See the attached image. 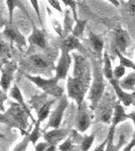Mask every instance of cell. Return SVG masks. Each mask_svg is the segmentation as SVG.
<instances>
[{"instance_id": "11", "label": "cell", "mask_w": 135, "mask_h": 151, "mask_svg": "<svg viewBox=\"0 0 135 151\" xmlns=\"http://www.w3.org/2000/svg\"><path fill=\"white\" fill-rule=\"evenodd\" d=\"M130 43V38L128 32L121 27L114 29L113 32V48L124 53L127 50Z\"/></svg>"}, {"instance_id": "37", "label": "cell", "mask_w": 135, "mask_h": 151, "mask_svg": "<svg viewBox=\"0 0 135 151\" xmlns=\"http://www.w3.org/2000/svg\"><path fill=\"white\" fill-rule=\"evenodd\" d=\"M7 100V95L6 92H4L3 90L0 88V112H5V108H4V102Z\"/></svg>"}, {"instance_id": "26", "label": "cell", "mask_w": 135, "mask_h": 151, "mask_svg": "<svg viewBox=\"0 0 135 151\" xmlns=\"http://www.w3.org/2000/svg\"><path fill=\"white\" fill-rule=\"evenodd\" d=\"M53 102H55V100H51V101H48L43 107H41L40 110L38 111V119L40 121V122H43V121L45 120L46 117L48 116V114H50V111H51V105H53Z\"/></svg>"}, {"instance_id": "34", "label": "cell", "mask_w": 135, "mask_h": 151, "mask_svg": "<svg viewBox=\"0 0 135 151\" xmlns=\"http://www.w3.org/2000/svg\"><path fill=\"white\" fill-rule=\"evenodd\" d=\"M40 121L38 120L35 123V127L32 130V132H30V142L33 143V144H35V142L38 140V138H40Z\"/></svg>"}, {"instance_id": "41", "label": "cell", "mask_w": 135, "mask_h": 151, "mask_svg": "<svg viewBox=\"0 0 135 151\" xmlns=\"http://www.w3.org/2000/svg\"><path fill=\"white\" fill-rule=\"evenodd\" d=\"M133 147H135V139H133V138H132V140L130 141L129 144L125 146L124 149L122 150V151H131V150H132V148H133Z\"/></svg>"}, {"instance_id": "10", "label": "cell", "mask_w": 135, "mask_h": 151, "mask_svg": "<svg viewBox=\"0 0 135 151\" xmlns=\"http://www.w3.org/2000/svg\"><path fill=\"white\" fill-rule=\"evenodd\" d=\"M17 69V64L15 62L5 60L3 62V65L1 68V80H0V87L4 92H7L13 80V75Z\"/></svg>"}, {"instance_id": "3", "label": "cell", "mask_w": 135, "mask_h": 151, "mask_svg": "<svg viewBox=\"0 0 135 151\" xmlns=\"http://www.w3.org/2000/svg\"><path fill=\"white\" fill-rule=\"evenodd\" d=\"M28 117L30 116L20 105L11 102L8 110L0 115V122L6 124L9 127H15L24 130L28 126Z\"/></svg>"}, {"instance_id": "8", "label": "cell", "mask_w": 135, "mask_h": 151, "mask_svg": "<svg viewBox=\"0 0 135 151\" xmlns=\"http://www.w3.org/2000/svg\"><path fill=\"white\" fill-rule=\"evenodd\" d=\"M3 36L10 41L11 43H15L16 47L20 50H23L26 47V40L21 35L18 27L12 22L7 23L3 30Z\"/></svg>"}, {"instance_id": "17", "label": "cell", "mask_w": 135, "mask_h": 151, "mask_svg": "<svg viewBox=\"0 0 135 151\" xmlns=\"http://www.w3.org/2000/svg\"><path fill=\"white\" fill-rule=\"evenodd\" d=\"M86 42H87L91 52L97 55L98 58H101L102 52H103V50H104V41H103L101 36L95 35V33H93V32H90L89 38L86 40Z\"/></svg>"}, {"instance_id": "47", "label": "cell", "mask_w": 135, "mask_h": 151, "mask_svg": "<svg viewBox=\"0 0 135 151\" xmlns=\"http://www.w3.org/2000/svg\"><path fill=\"white\" fill-rule=\"evenodd\" d=\"M132 95H133V97H134V99H135V92H134V93L132 94Z\"/></svg>"}, {"instance_id": "33", "label": "cell", "mask_w": 135, "mask_h": 151, "mask_svg": "<svg viewBox=\"0 0 135 151\" xmlns=\"http://www.w3.org/2000/svg\"><path fill=\"white\" fill-rule=\"evenodd\" d=\"M63 3L67 7H70L72 13L74 15V19L78 21V15H77V1L76 0H62Z\"/></svg>"}, {"instance_id": "20", "label": "cell", "mask_w": 135, "mask_h": 151, "mask_svg": "<svg viewBox=\"0 0 135 151\" xmlns=\"http://www.w3.org/2000/svg\"><path fill=\"white\" fill-rule=\"evenodd\" d=\"M6 4H7V9H8V15H9V22H12V18H13V11L16 7H18L21 11H23L24 13L28 16V12L26 10V8L24 7L22 4V2L20 0H6Z\"/></svg>"}, {"instance_id": "49", "label": "cell", "mask_w": 135, "mask_h": 151, "mask_svg": "<svg viewBox=\"0 0 135 151\" xmlns=\"http://www.w3.org/2000/svg\"><path fill=\"white\" fill-rule=\"evenodd\" d=\"M133 139H135V134H134V136H133Z\"/></svg>"}, {"instance_id": "9", "label": "cell", "mask_w": 135, "mask_h": 151, "mask_svg": "<svg viewBox=\"0 0 135 151\" xmlns=\"http://www.w3.org/2000/svg\"><path fill=\"white\" fill-rule=\"evenodd\" d=\"M71 64H72V58H71L70 52L65 48H61V57L56 67L55 78L56 80L60 81V80H65L67 78Z\"/></svg>"}, {"instance_id": "45", "label": "cell", "mask_w": 135, "mask_h": 151, "mask_svg": "<svg viewBox=\"0 0 135 151\" xmlns=\"http://www.w3.org/2000/svg\"><path fill=\"white\" fill-rule=\"evenodd\" d=\"M56 145H48V147L46 148L45 151H56Z\"/></svg>"}, {"instance_id": "43", "label": "cell", "mask_w": 135, "mask_h": 151, "mask_svg": "<svg viewBox=\"0 0 135 151\" xmlns=\"http://www.w3.org/2000/svg\"><path fill=\"white\" fill-rule=\"evenodd\" d=\"M107 1H109L110 3H112L114 6L116 7H119L120 6V2L118 1V0H107Z\"/></svg>"}, {"instance_id": "24", "label": "cell", "mask_w": 135, "mask_h": 151, "mask_svg": "<svg viewBox=\"0 0 135 151\" xmlns=\"http://www.w3.org/2000/svg\"><path fill=\"white\" fill-rule=\"evenodd\" d=\"M11 58V45L7 41L2 38L0 35V58L3 60V62L8 60Z\"/></svg>"}, {"instance_id": "14", "label": "cell", "mask_w": 135, "mask_h": 151, "mask_svg": "<svg viewBox=\"0 0 135 151\" xmlns=\"http://www.w3.org/2000/svg\"><path fill=\"white\" fill-rule=\"evenodd\" d=\"M70 134V129L67 128H55L53 130L45 132L43 134L45 142L50 145H58L61 141H63Z\"/></svg>"}, {"instance_id": "5", "label": "cell", "mask_w": 135, "mask_h": 151, "mask_svg": "<svg viewBox=\"0 0 135 151\" xmlns=\"http://www.w3.org/2000/svg\"><path fill=\"white\" fill-rule=\"evenodd\" d=\"M24 76L27 78L29 81L34 83L38 88H40L45 93V95H50V96H53L55 98L63 97L64 90L62 87L58 86V80H56V78L43 79L40 76H31L28 74H24Z\"/></svg>"}, {"instance_id": "30", "label": "cell", "mask_w": 135, "mask_h": 151, "mask_svg": "<svg viewBox=\"0 0 135 151\" xmlns=\"http://www.w3.org/2000/svg\"><path fill=\"white\" fill-rule=\"evenodd\" d=\"M95 140V134H91L90 136H86V137H83L82 140L80 142V147L82 151H89V149L92 146L93 142Z\"/></svg>"}, {"instance_id": "39", "label": "cell", "mask_w": 135, "mask_h": 151, "mask_svg": "<svg viewBox=\"0 0 135 151\" xmlns=\"http://www.w3.org/2000/svg\"><path fill=\"white\" fill-rule=\"evenodd\" d=\"M31 3V5H32V7L34 8V10H35L36 12V15H38V18L40 19V23H41V17H40V7H38V0H29Z\"/></svg>"}, {"instance_id": "44", "label": "cell", "mask_w": 135, "mask_h": 151, "mask_svg": "<svg viewBox=\"0 0 135 151\" xmlns=\"http://www.w3.org/2000/svg\"><path fill=\"white\" fill-rule=\"evenodd\" d=\"M128 117H129V119H131V120L133 121V123L135 124V112H131V113H129Z\"/></svg>"}, {"instance_id": "7", "label": "cell", "mask_w": 135, "mask_h": 151, "mask_svg": "<svg viewBox=\"0 0 135 151\" xmlns=\"http://www.w3.org/2000/svg\"><path fill=\"white\" fill-rule=\"evenodd\" d=\"M74 72L73 77L84 80H91V68L88 58L80 52H73Z\"/></svg>"}, {"instance_id": "50", "label": "cell", "mask_w": 135, "mask_h": 151, "mask_svg": "<svg viewBox=\"0 0 135 151\" xmlns=\"http://www.w3.org/2000/svg\"><path fill=\"white\" fill-rule=\"evenodd\" d=\"M76 1H80V0H76Z\"/></svg>"}, {"instance_id": "23", "label": "cell", "mask_w": 135, "mask_h": 151, "mask_svg": "<svg viewBox=\"0 0 135 151\" xmlns=\"http://www.w3.org/2000/svg\"><path fill=\"white\" fill-rule=\"evenodd\" d=\"M10 97H12L14 100H16V102L20 105L21 107L25 110L26 112L28 113V115L31 117V114H30V111H29V108L27 107V105L24 103V100L22 98V95L20 93V90H19V88L16 86V85H13V87H12L11 91H10Z\"/></svg>"}, {"instance_id": "19", "label": "cell", "mask_w": 135, "mask_h": 151, "mask_svg": "<svg viewBox=\"0 0 135 151\" xmlns=\"http://www.w3.org/2000/svg\"><path fill=\"white\" fill-rule=\"evenodd\" d=\"M129 119L128 114L125 113L124 108L119 102H116L115 104V108H114V112H113V118H112V123L111 126L113 127H116L118 124L124 122L125 120Z\"/></svg>"}, {"instance_id": "25", "label": "cell", "mask_w": 135, "mask_h": 151, "mask_svg": "<svg viewBox=\"0 0 135 151\" xmlns=\"http://www.w3.org/2000/svg\"><path fill=\"white\" fill-rule=\"evenodd\" d=\"M73 23L74 19L71 16V11L67 9L65 12V19H64V31H63V37H67L70 35V32L73 31Z\"/></svg>"}, {"instance_id": "22", "label": "cell", "mask_w": 135, "mask_h": 151, "mask_svg": "<svg viewBox=\"0 0 135 151\" xmlns=\"http://www.w3.org/2000/svg\"><path fill=\"white\" fill-rule=\"evenodd\" d=\"M120 87L124 90V91H132L135 88V72L130 73L128 76L122 80L118 81Z\"/></svg>"}, {"instance_id": "2", "label": "cell", "mask_w": 135, "mask_h": 151, "mask_svg": "<svg viewBox=\"0 0 135 151\" xmlns=\"http://www.w3.org/2000/svg\"><path fill=\"white\" fill-rule=\"evenodd\" d=\"M93 82L91 83L89 91V100L91 102V109L95 111L99 102L101 101L105 94V85L104 74L103 69L100 65L99 60H93Z\"/></svg>"}, {"instance_id": "13", "label": "cell", "mask_w": 135, "mask_h": 151, "mask_svg": "<svg viewBox=\"0 0 135 151\" xmlns=\"http://www.w3.org/2000/svg\"><path fill=\"white\" fill-rule=\"evenodd\" d=\"M91 125V117L87 109V105L84 102L78 107L77 116H76V128L80 132H85Z\"/></svg>"}, {"instance_id": "18", "label": "cell", "mask_w": 135, "mask_h": 151, "mask_svg": "<svg viewBox=\"0 0 135 151\" xmlns=\"http://www.w3.org/2000/svg\"><path fill=\"white\" fill-rule=\"evenodd\" d=\"M110 84H111V86L113 88V90H114L115 94H116L117 98H118L120 102L123 103L124 106L128 107L133 103V100H134L133 95L127 93L126 91H124V90L120 87V85L117 80L114 79V80H112V81H110Z\"/></svg>"}, {"instance_id": "48", "label": "cell", "mask_w": 135, "mask_h": 151, "mask_svg": "<svg viewBox=\"0 0 135 151\" xmlns=\"http://www.w3.org/2000/svg\"><path fill=\"white\" fill-rule=\"evenodd\" d=\"M0 137H3V135H2V134H1V133H0Z\"/></svg>"}, {"instance_id": "1", "label": "cell", "mask_w": 135, "mask_h": 151, "mask_svg": "<svg viewBox=\"0 0 135 151\" xmlns=\"http://www.w3.org/2000/svg\"><path fill=\"white\" fill-rule=\"evenodd\" d=\"M56 57V55H51L48 52L33 53L22 58L19 65L21 69L25 70V72H28L29 74L48 76L51 75V70H56L55 64H53Z\"/></svg>"}, {"instance_id": "40", "label": "cell", "mask_w": 135, "mask_h": 151, "mask_svg": "<svg viewBox=\"0 0 135 151\" xmlns=\"http://www.w3.org/2000/svg\"><path fill=\"white\" fill-rule=\"evenodd\" d=\"M48 142H40L35 146V151H45L46 148L48 147Z\"/></svg>"}, {"instance_id": "31", "label": "cell", "mask_w": 135, "mask_h": 151, "mask_svg": "<svg viewBox=\"0 0 135 151\" xmlns=\"http://www.w3.org/2000/svg\"><path fill=\"white\" fill-rule=\"evenodd\" d=\"M115 128L116 127H113V126H111V128H110L109 134H108V137H107V145H106V148H105V151H116L114 143H113Z\"/></svg>"}, {"instance_id": "29", "label": "cell", "mask_w": 135, "mask_h": 151, "mask_svg": "<svg viewBox=\"0 0 135 151\" xmlns=\"http://www.w3.org/2000/svg\"><path fill=\"white\" fill-rule=\"evenodd\" d=\"M114 52L116 53V55H117V57H118V58H119L120 65H123L124 68H129V69L134 70V72H135V64H134L133 62H132V60H130L129 58H127L126 57H124L123 53L120 52L119 50H114Z\"/></svg>"}, {"instance_id": "35", "label": "cell", "mask_w": 135, "mask_h": 151, "mask_svg": "<svg viewBox=\"0 0 135 151\" xmlns=\"http://www.w3.org/2000/svg\"><path fill=\"white\" fill-rule=\"evenodd\" d=\"M125 72H126V68H124L123 65H117L114 70H113V75H114V79L119 81L122 77L125 75Z\"/></svg>"}, {"instance_id": "42", "label": "cell", "mask_w": 135, "mask_h": 151, "mask_svg": "<svg viewBox=\"0 0 135 151\" xmlns=\"http://www.w3.org/2000/svg\"><path fill=\"white\" fill-rule=\"evenodd\" d=\"M106 145H107V138H106V140L104 141V142L102 143L100 146H98L97 148L94 150V151H105V148H106Z\"/></svg>"}, {"instance_id": "21", "label": "cell", "mask_w": 135, "mask_h": 151, "mask_svg": "<svg viewBox=\"0 0 135 151\" xmlns=\"http://www.w3.org/2000/svg\"><path fill=\"white\" fill-rule=\"evenodd\" d=\"M103 63H104V65H103V74H104V77L106 78L109 82L114 80L111 60H110V57L106 50L103 53Z\"/></svg>"}, {"instance_id": "16", "label": "cell", "mask_w": 135, "mask_h": 151, "mask_svg": "<svg viewBox=\"0 0 135 151\" xmlns=\"http://www.w3.org/2000/svg\"><path fill=\"white\" fill-rule=\"evenodd\" d=\"M28 42L32 47H36L41 50H46L48 43H46V37L43 29H40L33 25V29L31 35L27 38Z\"/></svg>"}, {"instance_id": "6", "label": "cell", "mask_w": 135, "mask_h": 151, "mask_svg": "<svg viewBox=\"0 0 135 151\" xmlns=\"http://www.w3.org/2000/svg\"><path fill=\"white\" fill-rule=\"evenodd\" d=\"M115 104L113 97L109 92L104 94L101 101L99 102L97 108L95 109L96 111V118L97 121L99 122H103L105 124L112 123L113 118V112H114Z\"/></svg>"}, {"instance_id": "32", "label": "cell", "mask_w": 135, "mask_h": 151, "mask_svg": "<svg viewBox=\"0 0 135 151\" xmlns=\"http://www.w3.org/2000/svg\"><path fill=\"white\" fill-rule=\"evenodd\" d=\"M29 142H30V133H26L22 141L19 142L18 144L15 146L13 151H25L29 144Z\"/></svg>"}, {"instance_id": "38", "label": "cell", "mask_w": 135, "mask_h": 151, "mask_svg": "<svg viewBox=\"0 0 135 151\" xmlns=\"http://www.w3.org/2000/svg\"><path fill=\"white\" fill-rule=\"evenodd\" d=\"M48 3H50V5L53 7V8H55L56 10H58V12H62L63 9L62 7H61V4H60V1L58 0H48Z\"/></svg>"}, {"instance_id": "36", "label": "cell", "mask_w": 135, "mask_h": 151, "mask_svg": "<svg viewBox=\"0 0 135 151\" xmlns=\"http://www.w3.org/2000/svg\"><path fill=\"white\" fill-rule=\"evenodd\" d=\"M125 9H126L127 13H128L132 18L135 19V0H129L126 3Z\"/></svg>"}, {"instance_id": "15", "label": "cell", "mask_w": 135, "mask_h": 151, "mask_svg": "<svg viewBox=\"0 0 135 151\" xmlns=\"http://www.w3.org/2000/svg\"><path fill=\"white\" fill-rule=\"evenodd\" d=\"M60 48H65L68 50L69 52H72V50H78L82 55H86L87 50L84 47V45L80 42L79 38L75 37L74 35H70L67 37H63L62 40L60 42Z\"/></svg>"}, {"instance_id": "27", "label": "cell", "mask_w": 135, "mask_h": 151, "mask_svg": "<svg viewBox=\"0 0 135 151\" xmlns=\"http://www.w3.org/2000/svg\"><path fill=\"white\" fill-rule=\"evenodd\" d=\"M58 149L61 151H82L80 146L73 144L72 137H69L67 140H65V142L58 146Z\"/></svg>"}, {"instance_id": "4", "label": "cell", "mask_w": 135, "mask_h": 151, "mask_svg": "<svg viewBox=\"0 0 135 151\" xmlns=\"http://www.w3.org/2000/svg\"><path fill=\"white\" fill-rule=\"evenodd\" d=\"M91 86V80L79 79L75 77H69L67 83L68 97L75 100L78 107L84 103L85 95Z\"/></svg>"}, {"instance_id": "12", "label": "cell", "mask_w": 135, "mask_h": 151, "mask_svg": "<svg viewBox=\"0 0 135 151\" xmlns=\"http://www.w3.org/2000/svg\"><path fill=\"white\" fill-rule=\"evenodd\" d=\"M67 107H68V99H67V97L63 96L60 100V103L56 106V108L53 110V113L51 114L48 127H51L53 129L60 127L61 123H62V120H63L64 113H65Z\"/></svg>"}, {"instance_id": "46", "label": "cell", "mask_w": 135, "mask_h": 151, "mask_svg": "<svg viewBox=\"0 0 135 151\" xmlns=\"http://www.w3.org/2000/svg\"><path fill=\"white\" fill-rule=\"evenodd\" d=\"M2 65H3V63H0V70H1V68H2Z\"/></svg>"}, {"instance_id": "28", "label": "cell", "mask_w": 135, "mask_h": 151, "mask_svg": "<svg viewBox=\"0 0 135 151\" xmlns=\"http://www.w3.org/2000/svg\"><path fill=\"white\" fill-rule=\"evenodd\" d=\"M76 22H77V23H76L75 27L73 28L72 35H74L75 37H77V38H79L80 36H82L83 33H84L87 21L83 20V19H78V21H76Z\"/></svg>"}]
</instances>
